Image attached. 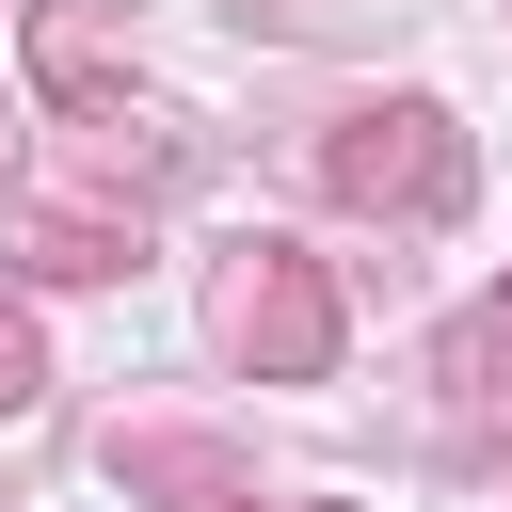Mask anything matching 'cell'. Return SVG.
I'll return each mask as SVG.
<instances>
[{
    "label": "cell",
    "mask_w": 512,
    "mask_h": 512,
    "mask_svg": "<svg viewBox=\"0 0 512 512\" xmlns=\"http://www.w3.org/2000/svg\"><path fill=\"white\" fill-rule=\"evenodd\" d=\"M208 336H224V352H240L256 384H320L352 320H336V272H320L304 240H272V224H256V240H240V256L208 272Z\"/></svg>",
    "instance_id": "2"
},
{
    "label": "cell",
    "mask_w": 512,
    "mask_h": 512,
    "mask_svg": "<svg viewBox=\"0 0 512 512\" xmlns=\"http://www.w3.org/2000/svg\"><path fill=\"white\" fill-rule=\"evenodd\" d=\"M320 192L368 208V224H448V208H464V128H448L432 96H352V112L320 128Z\"/></svg>",
    "instance_id": "1"
},
{
    "label": "cell",
    "mask_w": 512,
    "mask_h": 512,
    "mask_svg": "<svg viewBox=\"0 0 512 512\" xmlns=\"http://www.w3.org/2000/svg\"><path fill=\"white\" fill-rule=\"evenodd\" d=\"M32 384H48V336H32V320H16V304H0V416H16V400H32Z\"/></svg>",
    "instance_id": "9"
},
{
    "label": "cell",
    "mask_w": 512,
    "mask_h": 512,
    "mask_svg": "<svg viewBox=\"0 0 512 512\" xmlns=\"http://www.w3.org/2000/svg\"><path fill=\"white\" fill-rule=\"evenodd\" d=\"M32 96L48 112H112V80H128V48H144V16L128 0H32Z\"/></svg>",
    "instance_id": "4"
},
{
    "label": "cell",
    "mask_w": 512,
    "mask_h": 512,
    "mask_svg": "<svg viewBox=\"0 0 512 512\" xmlns=\"http://www.w3.org/2000/svg\"><path fill=\"white\" fill-rule=\"evenodd\" d=\"M224 512H256V496H224Z\"/></svg>",
    "instance_id": "10"
},
{
    "label": "cell",
    "mask_w": 512,
    "mask_h": 512,
    "mask_svg": "<svg viewBox=\"0 0 512 512\" xmlns=\"http://www.w3.org/2000/svg\"><path fill=\"white\" fill-rule=\"evenodd\" d=\"M112 480H128V496H208V512L240 496V464H224L208 432H112Z\"/></svg>",
    "instance_id": "7"
},
{
    "label": "cell",
    "mask_w": 512,
    "mask_h": 512,
    "mask_svg": "<svg viewBox=\"0 0 512 512\" xmlns=\"http://www.w3.org/2000/svg\"><path fill=\"white\" fill-rule=\"evenodd\" d=\"M432 384H448V432L512 448V304H464V320L432 336Z\"/></svg>",
    "instance_id": "6"
},
{
    "label": "cell",
    "mask_w": 512,
    "mask_h": 512,
    "mask_svg": "<svg viewBox=\"0 0 512 512\" xmlns=\"http://www.w3.org/2000/svg\"><path fill=\"white\" fill-rule=\"evenodd\" d=\"M48 176H64V208H112V224H144V192H176L192 176V144L160 128V112H48Z\"/></svg>",
    "instance_id": "3"
},
{
    "label": "cell",
    "mask_w": 512,
    "mask_h": 512,
    "mask_svg": "<svg viewBox=\"0 0 512 512\" xmlns=\"http://www.w3.org/2000/svg\"><path fill=\"white\" fill-rule=\"evenodd\" d=\"M256 32H304V48H336V32H384L400 0H240Z\"/></svg>",
    "instance_id": "8"
},
{
    "label": "cell",
    "mask_w": 512,
    "mask_h": 512,
    "mask_svg": "<svg viewBox=\"0 0 512 512\" xmlns=\"http://www.w3.org/2000/svg\"><path fill=\"white\" fill-rule=\"evenodd\" d=\"M128 256H144V224H112V208H64V192L0 208V272H32V288H112Z\"/></svg>",
    "instance_id": "5"
}]
</instances>
